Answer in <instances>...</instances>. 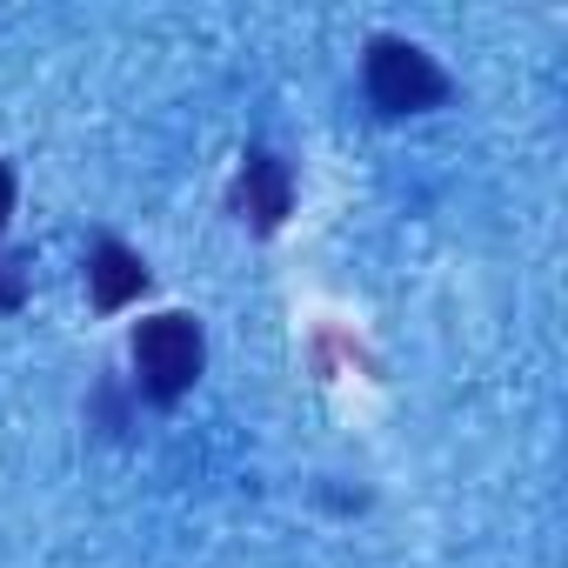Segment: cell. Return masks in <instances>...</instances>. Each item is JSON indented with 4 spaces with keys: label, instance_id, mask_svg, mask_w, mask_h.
Segmentation results:
<instances>
[{
    "label": "cell",
    "instance_id": "2",
    "mask_svg": "<svg viewBox=\"0 0 568 568\" xmlns=\"http://www.w3.org/2000/svg\"><path fill=\"white\" fill-rule=\"evenodd\" d=\"M362 74H368V94H375L382 114H422V108H435L448 94V74L415 41H375Z\"/></svg>",
    "mask_w": 568,
    "mask_h": 568
},
{
    "label": "cell",
    "instance_id": "6",
    "mask_svg": "<svg viewBox=\"0 0 568 568\" xmlns=\"http://www.w3.org/2000/svg\"><path fill=\"white\" fill-rule=\"evenodd\" d=\"M8 214H14V174L0 168V227H8Z\"/></svg>",
    "mask_w": 568,
    "mask_h": 568
},
{
    "label": "cell",
    "instance_id": "1",
    "mask_svg": "<svg viewBox=\"0 0 568 568\" xmlns=\"http://www.w3.org/2000/svg\"><path fill=\"white\" fill-rule=\"evenodd\" d=\"M201 362H207V348H201V328H194L187 315H154V322H141V335H134V368H141V388H148L154 402L187 395L194 375H201Z\"/></svg>",
    "mask_w": 568,
    "mask_h": 568
},
{
    "label": "cell",
    "instance_id": "5",
    "mask_svg": "<svg viewBox=\"0 0 568 568\" xmlns=\"http://www.w3.org/2000/svg\"><path fill=\"white\" fill-rule=\"evenodd\" d=\"M21 288H28L21 261H0V308H21Z\"/></svg>",
    "mask_w": 568,
    "mask_h": 568
},
{
    "label": "cell",
    "instance_id": "3",
    "mask_svg": "<svg viewBox=\"0 0 568 568\" xmlns=\"http://www.w3.org/2000/svg\"><path fill=\"white\" fill-rule=\"evenodd\" d=\"M241 201H247L254 227H281V214H288V201H295L288 161H274L267 148H254V154H247V168H241Z\"/></svg>",
    "mask_w": 568,
    "mask_h": 568
},
{
    "label": "cell",
    "instance_id": "4",
    "mask_svg": "<svg viewBox=\"0 0 568 568\" xmlns=\"http://www.w3.org/2000/svg\"><path fill=\"white\" fill-rule=\"evenodd\" d=\"M88 281H94V308H128V302L148 288V267H141V254H134V247L101 241V247H94V261H88Z\"/></svg>",
    "mask_w": 568,
    "mask_h": 568
}]
</instances>
